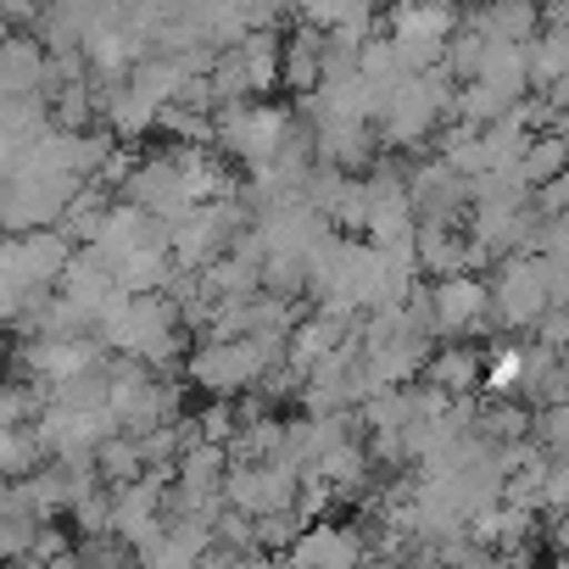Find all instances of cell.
<instances>
[{"label": "cell", "instance_id": "6da1fadb", "mask_svg": "<svg viewBox=\"0 0 569 569\" xmlns=\"http://www.w3.org/2000/svg\"><path fill=\"white\" fill-rule=\"evenodd\" d=\"M107 413L123 436H146L151 425H168L179 413V386L134 358H107Z\"/></svg>", "mask_w": 569, "mask_h": 569}, {"label": "cell", "instance_id": "7a4b0ae2", "mask_svg": "<svg viewBox=\"0 0 569 569\" xmlns=\"http://www.w3.org/2000/svg\"><path fill=\"white\" fill-rule=\"evenodd\" d=\"M291 112L284 107H257V101H234V107H212V146L223 157H234L240 168H262L279 140L291 134Z\"/></svg>", "mask_w": 569, "mask_h": 569}, {"label": "cell", "instance_id": "3957f363", "mask_svg": "<svg viewBox=\"0 0 569 569\" xmlns=\"http://www.w3.org/2000/svg\"><path fill=\"white\" fill-rule=\"evenodd\" d=\"M73 184L79 179H62V173H12L7 184H0V234L57 229Z\"/></svg>", "mask_w": 569, "mask_h": 569}, {"label": "cell", "instance_id": "277c9868", "mask_svg": "<svg viewBox=\"0 0 569 569\" xmlns=\"http://www.w3.org/2000/svg\"><path fill=\"white\" fill-rule=\"evenodd\" d=\"M486 302H491V325L530 336V325L547 313L536 257H497V268L486 273Z\"/></svg>", "mask_w": 569, "mask_h": 569}, {"label": "cell", "instance_id": "5b68a950", "mask_svg": "<svg viewBox=\"0 0 569 569\" xmlns=\"http://www.w3.org/2000/svg\"><path fill=\"white\" fill-rule=\"evenodd\" d=\"M402 184H408V207H413V223H441V229H458L469 218V179L452 173L441 157H419L402 168Z\"/></svg>", "mask_w": 569, "mask_h": 569}, {"label": "cell", "instance_id": "8992f818", "mask_svg": "<svg viewBox=\"0 0 569 569\" xmlns=\"http://www.w3.org/2000/svg\"><path fill=\"white\" fill-rule=\"evenodd\" d=\"M73 246L57 229H29V234H0V273L18 279L23 291H57Z\"/></svg>", "mask_w": 569, "mask_h": 569}, {"label": "cell", "instance_id": "52a82bcc", "mask_svg": "<svg viewBox=\"0 0 569 569\" xmlns=\"http://www.w3.org/2000/svg\"><path fill=\"white\" fill-rule=\"evenodd\" d=\"M262 352L240 336V341H212V347H196L184 358V375L207 391V397H240L262 380Z\"/></svg>", "mask_w": 569, "mask_h": 569}, {"label": "cell", "instance_id": "ba28073f", "mask_svg": "<svg viewBox=\"0 0 569 569\" xmlns=\"http://www.w3.org/2000/svg\"><path fill=\"white\" fill-rule=\"evenodd\" d=\"M430 325L436 336H486L491 325V302H486V273H447L430 284Z\"/></svg>", "mask_w": 569, "mask_h": 569}, {"label": "cell", "instance_id": "9c48e42d", "mask_svg": "<svg viewBox=\"0 0 569 569\" xmlns=\"http://www.w3.org/2000/svg\"><path fill=\"white\" fill-rule=\"evenodd\" d=\"M112 352L96 341V336H68V341H51V336H23L18 347V369L23 380H40V386H57L68 375H84V369H101Z\"/></svg>", "mask_w": 569, "mask_h": 569}, {"label": "cell", "instance_id": "30bf717a", "mask_svg": "<svg viewBox=\"0 0 569 569\" xmlns=\"http://www.w3.org/2000/svg\"><path fill=\"white\" fill-rule=\"evenodd\" d=\"M118 196H123L129 207H140V212L162 218V223H173V218H184V212L196 207L168 151H157V157H140V162H134V173L118 184Z\"/></svg>", "mask_w": 569, "mask_h": 569}, {"label": "cell", "instance_id": "8fae6325", "mask_svg": "<svg viewBox=\"0 0 569 569\" xmlns=\"http://www.w3.org/2000/svg\"><path fill=\"white\" fill-rule=\"evenodd\" d=\"M458 23L469 34H480L486 46H525L541 29V7L536 0H469Z\"/></svg>", "mask_w": 569, "mask_h": 569}, {"label": "cell", "instance_id": "7c38bea8", "mask_svg": "<svg viewBox=\"0 0 569 569\" xmlns=\"http://www.w3.org/2000/svg\"><path fill=\"white\" fill-rule=\"evenodd\" d=\"M57 297H62V302H73V308L90 319V330H96V319H101V313H107V308H112L123 291H118L112 268H101V262H96V257L79 246V251L68 257L62 279H57Z\"/></svg>", "mask_w": 569, "mask_h": 569}, {"label": "cell", "instance_id": "4fadbf2b", "mask_svg": "<svg viewBox=\"0 0 569 569\" xmlns=\"http://www.w3.org/2000/svg\"><path fill=\"white\" fill-rule=\"evenodd\" d=\"M313 157L336 173H369L380 157V140L369 123H319L313 129Z\"/></svg>", "mask_w": 569, "mask_h": 569}, {"label": "cell", "instance_id": "5bb4252c", "mask_svg": "<svg viewBox=\"0 0 569 569\" xmlns=\"http://www.w3.org/2000/svg\"><path fill=\"white\" fill-rule=\"evenodd\" d=\"M519 51H525V79H530V90L563 84V73H569V34H563V18H541V29H536Z\"/></svg>", "mask_w": 569, "mask_h": 569}, {"label": "cell", "instance_id": "9a60e30c", "mask_svg": "<svg viewBox=\"0 0 569 569\" xmlns=\"http://www.w3.org/2000/svg\"><path fill=\"white\" fill-rule=\"evenodd\" d=\"M419 380L436 386V391H447V397H475L480 391V347H469V341H447L441 352L430 347Z\"/></svg>", "mask_w": 569, "mask_h": 569}, {"label": "cell", "instance_id": "2e32d148", "mask_svg": "<svg viewBox=\"0 0 569 569\" xmlns=\"http://www.w3.org/2000/svg\"><path fill=\"white\" fill-rule=\"evenodd\" d=\"M469 436H480L486 447H513V441L530 436V408L519 397H480L475 419H469Z\"/></svg>", "mask_w": 569, "mask_h": 569}, {"label": "cell", "instance_id": "e0dca14e", "mask_svg": "<svg viewBox=\"0 0 569 569\" xmlns=\"http://www.w3.org/2000/svg\"><path fill=\"white\" fill-rule=\"evenodd\" d=\"M46 79V51L34 34H7L0 40V96H34Z\"/></svg>", "mask_w": 569, "mask_h": 569}, {"label": "cell", "instance_id": "ac0fdd59", "mask_svg": "<svg viewBox=\"0 0 569 569\" xmlns=\"http://www.w3.org/2000/svg\"><path fill=\"white\" fill-rule=\"evenodd\" d=\"M223 447H212V441H196V447H184L179 458H173V486L179 491H190L196 502H223L218 497V480H223Z\"/></svg>", "mask_w": 569, "mask_h": 569}, {"label": "cell", "instance_id": "d6986e66", "mask_svg": "<svg viewBox=\"0 0 569 569\" xmlns=\"http://www.w3.org/2000/svg\"><path fill=\"white\" fill-rule=\"evenodd\" d=\"M173 273H179V268H173V257H168L162 246H140V251H129V257L112 268V279H118L123 297H157V291H168Z\"/></svg>", "mask_w": 569, "mask_h": 569}, {"label": "cell", "instance_id": "ffe728a7", "mask_svg": "<svg viewBox=\"0 0 569 569\" xmlns=\"http://www.w3.org/2000/svg\"><path fill=\"white\" fill-rule=\"evenodd\" d=\"M184 79H190V68H184L179 57H168V51H151V57H140V62L129 68V90H134V96H146L151 107L179 101Z\"/></svg>", "mask_w": 569, "mask_h": 569}, {"label": "cell", "instance_id": "44dd1931", "mask_svg": "<svg viewBox=\"0 0 569 569\" xmlns=\"http://www.w3.org/2000/svg\"><path fill=\"white\" fill-rule=\"evenodd\" d=\"M319 51H325V34L297 23V34L279 46V84L297 90V96H308V90L319 84Z\"/></svg>", "mask_w": 569, "mask_h": 569}, {"label": "cell", "instance_id": "7402d4cb", "mask_svg": "<svg viewBox=\"0 0 569 569\" xmlns=\"http://www.w3.org/2000/svg\"><path fill=\"white\" fill-rule=\"evenodd\" d=\"M279 29L268 23V29H246L240 40H234V57L246 62V79H251V96H268L273 84H279Z\"/></svg>", "mask_w": 569, "mask_h": 569}, {"label": "cell", "instance_id": "603a6c76", "mask_svg": "<svg viewBox=\"0 0 569 569\" xmlns=\"http://www.w3.org/2000/svg\"><path fill=\"white\" fill-rule=\"evenodd\" d=\"M486 90H497L508 107L519 101V96H530V79H525V51L519 46H486V57H480V73H475Z\"/></svg>", "mask_w": 569, "mask_h": 569}, {"label": "cell", "instance_id": "cb8c5ba5", "mask_svg": "<svg viewBox=\"0 0 569 569\" xmlns=\"http://www.w3.org/2000/svg\"><path fill=\"white\" fill-rule=\"evenodd\" d=\"M563 162H569L563 134H530V146L519 151L513 173H519L525 190H536V184H547V179H563Z\"/></svg>", "mask_w": 569, "mask_h": 569}, {"label": "cell", "instance_id": "d4e9b609", "mask_svg": "<svg viewBox=\"0 0 569 569\" xmlns=\"http://www.w3.org/2000/svg\"><path fill=\"white\" fill-rule=\"evenodd\" d=\"M46 402H57V408H68V413H107V363L46 386Z\"/></svg>", "mask_w": 569, "mask_h": 569}, {"label": "cell", "instance_id": "484cf974", "mask_svg": "<svg viewBox=\"0 0 569 569\" xmlns=\"http://www.w3.org/2000/svg\"><path fill=\"white\" fill-rule=\"evenodd\" d=\"M46 463V447L34 436V425H7L0 430V480H29L34 469Z\"/></svg>", "mask_w": 569, "mask_h": 569}, {"label": "cell", "instance_id": "4316f807", "mask_svg": "<svg viewBox=\"0 0 569 569\" xmlns=\"http://www.w3.org/2000/svg\"><path fill=\"white\" fill-rule=\"evenodd\" d=\"M96 475H101V486H129V480H140L146 475V458H140V441L134 436H107L101 447H96Z\"/></svg>", "mask_w": 569, "mask_h": 569}, {"label": "cell", "instance_id": "83f0119b", "mask_svg": "<svg viewBox=\"0 0 569 569\" xmlns=\"http://www.w3.org/2000/svg\"><path fill=\"white\" fill-rule=\"evenodd\" d=\"M308 525H313V519H302L297 502H291V508H273V513H257V519H251V547H257V552H284Z\"/></svg>", "mask_w": 569, "mask_h": 569}, {"label": "cell", "instance_id": "f1b7e54d", "mask_svg": "<svg viewBox=\"0 0 569 569\" xmlns=\"http://www.w3.org/2000/svg\"><path fill=\"white\" fill-rule=\"evenodd\" d=\"M525 146H530V134H525L508 112H502L497 123H486V129H480V157H486V168H513Z\"/></svg>", "mask_w": 569, "mask_h": 569}, {"label": "cell", "instance_id": "f546056e", "mask_svg": "<svg viewBox=\"0 0 569 569\" xmlns=\"http://www.w3.org/2000/svg\"><path fill=\"white\" fill-rule=\"evenodd\" d=\"M46 408V386L40 380H0V430L7 425H34Z\"/></svg>", "mask_w": 569, "mask_h": 569}, {"label": "cell", "instance_id": "4dcf8cb0", "mask_svg": "<svg viewBox=\"0 0 569 569\" xmlns=\"http://www.w3.org/2000/svg\"><path fill=\"white\" fill-rule=\"evenodd\" d=\"M530 447H541L547 458H569V402L563 408H530Z\"/></svg>", "mask_w": 569, "mask_h": 569}, {"label": "cell", "instance_id": "1f68e13d", "mask_svg": "<svg viewBox=\"0 0 569 569\" xmlns=\"http://www.w3.org/2000/svg\"><path fill=\"white\" fill-rule=\"evenodd\" d=\"M157 129H168L179 146H212V112H190L179 101L157 107Z\"/></svg>", "mask_w": 569, "mask_h": 569}, {"label": "cell", "instance_id": "d6a6232c", "mask_svg": "<svg viewBox=\"0 0 569 569\" xmlns=\"http://www.w3.org/2000/svg\"><path fill=\"white\" fill-rule=\"evenodd\" d=\"M73 552H79L84 569H140V563H134V547L118 541L112 530H107V536H79Z\"/></svg>", "mask_w": 569, "mask_h": 569}, {"label": "cell", "instance_id": "836d02e7", "mask_svg": "<svg viewBox=\"0 0 569 569\" xmlns=\"http://www.w3.org/2000/svg\"><path fill=\"white\" fill-rule=\"evenodd\" d=\"M68 519H73L79 536H107V530H112V491H107V486H90V491L68 508Z\"/></svg>", "mask_w": 569, "mask_h": 569}, {"label": "cell", "instance_id": "e575fe53", "mask_svg": "<svg viewBox=\"0 0 569 569\" xmlns=\"http://www.w3.org/2000/svg\"><path fill=\"white\" fill-rule=\"evenodd\" d=\"M212 541L229 547V552H246V547H251V513H240V508L223 502V508L212 513Z\"/></svg>", "mask_w": 569, "mask_h": 569}, {"label": "cell", "instance_id": "d590c367", "mask_svg": "<svg viewBox=\"0 0 569 569\" xmlns=\"http://www.w3.org/2000/svg\"><path fill=\"white\" fill-rule=\"evenodd\" d=\"M196 430H201V441L223 447V441L234 436V402H229V397H212V402L196 413Z\"/></svg>", "mask_w": 569, "mask_h": 569}, {"label": "cell", "instance_id": "8d00e7d4", "mask_svg": "<svg viewBox=\"0 0 569 569\" xmlns=\"http://www.w3.org/2000/svg\"><path fill=\"white\" fill-rule=\"evenodd\" d=\"M40 569H84V563H79V552L68 547V552H57V558H46Z\"/></svg>", "mask_w": 569, "mask_h": 569}, {"label": "cell", "instance_id": "74e56055", "mask_svg": "<svg viewBox=\"0 0 569 569\" xmlns=\"http://www.w3.org/2000/svg\"><path fill=\"white\" fill-rule=\"evenodd\" d=\"M7 352H12V341H7V325H0V363H7Z\"/></svg>", "mask_w": 569, "mask_h": 569}, {"label": "cell", "instance_id": "f35d334b", "mask_svg": "<svg viewBox=\"0 0 569 569\" xmlns=\"http://www.w3.org/2000/svg\"><path fill=\"white\" fill-rule=\"evenodd\" d=\"M7 34H12V29H7V23H0V40H7Z\"/></svg>", "mask_w": 569, "mask_h": 569}, {"label": "cell", "instance_id": "ab89813d", "mask_svg": "<svg viewBox=\"0 0 569 569\" xmlns=\"http://www.w3.org/2000/svg\"><path fill=\"white\" fill-rule=\"evenodd\" d=\"M0 486H7V480H0Z\"/></svg>", "mask_w": 569, "mask_h": 569}]
</instances>
